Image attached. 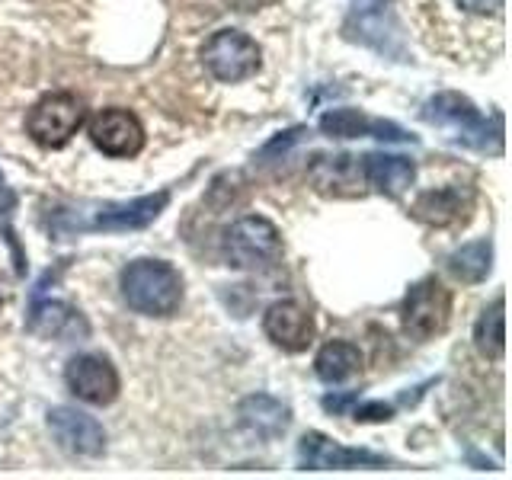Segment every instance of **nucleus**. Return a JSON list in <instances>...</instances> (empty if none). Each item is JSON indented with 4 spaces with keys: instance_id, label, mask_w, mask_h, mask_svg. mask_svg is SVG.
I'll return each instance as SVG.
<instances>
[{
    "instance_id": "f257e3e1",
    "label": "nucleus",
    "mask_w": 512,
    "mask_h": 480,
    "mask_svg": "<svg viewBox=\"0 0 512 480\" xmlns=\"http://www.w3.org/2000/svg\"><path fill=\"white\" fill-rule=\"evenodd\" d=\"M122 298L144 317H173L183 304V276L167 260H135L119 276Z\"/></svg>"
},
{
    "instance_id": "f03ea898",
    "label": "nucleus",
    "mask_w": 512,
    "mask_h": 480,
    "mask_svg": "<svg viewBox=\"0 0 512 480\" xmlns=\"http://www.w3.org/2000/svg\"><path fill=\"white\" fill-rule=\"evenodd\" d=\"M423 122L439 125V128H452L455 138L464 141L468 148L480 154H503V119L500 116H480V109L461 93H436L432 100L423 103Z\"/></svg>"
},
{
    "instance_id": "7ed1b4c3",
    "label": "nucleus",
    "mask_w": 512,
    "mask_h": 480,
    "mask_svg": "<svg viewBox=\"0 0 512 480\" xmlns=\"http://www.w3.org/2000/svg\"><path fill=\"white\" fill-rule=\"evenodd\" d=\"M224 256L234 269L269 272L282 260V234L263 215L237 218L224 234Z\"/></svg>"
},
{
    "instance_id": "20e7f679",
    "label": "nucleus",
    "mask_w": 512,
    "mask_h": 480,
    "mask_svg": "<svg viewBox=\"0 0 512 480\" xmlns=\"http://www.w3.org/2000/svg\"><path fill=\"white\" fill-rule=\"evenodd\" d=\"M343 32H346V39L372 48V52L384 58L407 61L404 36H400L391 0H352Z\"/></svg>"
},
{
    "instance_id": "39448f33",
    "label": "nucleus",
    "mask_w": 512,
    "mask_h": 480,
    "mask_svg": "<svg viewBox=\"0 0 512 480\" xmlns=\"http://www.w3.org/2000/svg\"><path fill=\"white\" fill-rule=\"evenodd\" d=\"M448 320H452V292L436 276L416 282L400 304V324L416 343H426L432 336L445 333Z\"/></svg>"
},
{
    "instance_id": "423d86ee",
    "label": "nucleus",
    "mask_w": 512,
    "mask_h": 480,
    "mask_svg": "<svg viewBox=\"0 0 512 480\" xmlns=\"http://www.w3.org/2000/svg\"><path fill=\"white\" fill-rule=\"evenodd\" d=\"M84 103L74 93H48L29 109L26 116V135L39 144V148L58 151L64 148L84 125Z\"/></svg>"
},
{
    "instance_id": "0eeeda50",
    "label": "nucleus",
    "mask_w": 512,
    "mask_h": 480,
    "mask_svg": "<svg viewBox=\"0 0 512 480\" xmlns=\"http://www.w3.org/2000/svg\"><path fill=\"white\" fill-rule=\"evenodd\" d=\"M202 61L208 74L221 84H240V80L253 77L263 64V52L256 39H250L240 29H221L202 48Z\"/></svg>"
},
{
    "instance_id": "6e6552de",
    "label": "nucleus",
    "mask_w": 512,
    "mask_h": 480,
    "mask_svg": "<svg viewBox=\"0 0 512 480\" xmlns=\"http://www.w3.org/2000/svg\"><path fill=\"white\" fill-rule=\"evenodd\" d=\"M384 458L368 448H346L324 432H304L298 442V468L301 471H346V468H384Z\"/></svg>"
},
{
    "instance_id": "1a4fd4ad",
    "label": "nucleus",
    "mask_w": 512,
    "mask_h": 480,
    "mask_svg": "<svg viewBox=\"0 0 512 480\" xmlns=\"http://www.w3.org/2000/svg\"><path fill=\"white\" fill-rule=\"evenodd\" d=\"M64 384L68 391L93 407H109L112 400L119 397V372L106 356H96V352H84V356H74L64 365Z\"/></svg>"
},
{
    "instance_id": "9d476101",
    "label": "nucleus",
    "mask_w": 512,
    "mask_h": 480,
    "mask_svg": "<svg viewBox=\"0 0 512 480\" xmlns=\"http://www.w3.org/2000/svg\"><path fill=\"white\" fill-rule=\"evenodd\" d=\"M90 141L106 157H135L144 148V125L138 122L135 112L128 109H100L90 119Z\"/></svg>"
},
{
    "instance_id": "9b49d317",
    "label": "nucleus",
    "mask_w": 512,
    "mask_h": 480,
    "mask_svg": "<svg viewBox=\"0 0 512 480\" xmlns=\"http://www.w3.org/2000/svg\"><path fill=\"white\" fill-rule=\"evenodd\" d=\"M471 208H474V189L452 183V186H436L420 192L413 199L410 212L416 221L429 224V228H452V224L471 218Z\"/></svg>"
},
{
    "instance_id": "f8f14e48",
    "label": "nucleus",
    "mask_w": 512,
    "mask_h": 480,
    "mask_svg": "<svg viewBox=\"0 0 512 480\" xmlns=\"http://www.w3.org/2000/svg\"><path fill=\"white\" fill-rule=\"evenodd\" d=\"M48 429L64 452L80 458H96L106 448V432L93 416L80 413L74 407H52L48 410Z\"/></svg>"
},
{
    "instance_id": "ddd939ff",
    "label": "nucleus",
    "mask_w": 512,
    "mask_h": 480,
    "mask_svg": "<svg viewBox=\"0 0 512 480\" xmlns=\"http://www.w3.org/2000/svg\"><path fill=\"white\" fill-rule=\"evenodd\" d=\"M320 132L327 138H378V141H394V144H413L416 138L404 132L397 122L388 119H375L362 109H327L320 116Z\"/></svg>"
},
{
    "instance_id": "4468645a",
    "label": "nucleus",
    "mask_w": 512,
    "mask_h": 480,
    "mask_svg": "<svg viewBox=\"0 0 512 480\" xmlns=\"http://www.w3.org/2000/svg\"><path fill=\"white\" fill-rule=\"evenodd\" d=\"M263 333L276 343L282 352H304L314 340V317L308 308L292 298L269 304L263 314Z\"/></svg>"
},
{
    "instance_id": "2eb2a0df",
    "label": "nucleus",
    "mask_w": 512,
    "mask_h": 480,
    "mask_svg": "<svg viewBox=\"0 0 512 480\" xmlns=\"http://www.w3.org/2000/svg\"><path fill=\"white\" fill-rule=\"evenodd\" d=\"M308 176L317 192L324 196H365V176H362V157L352 154H317L308 167Z\"/></svg>"
},
{
    "instance_id": "dca6fc26",
    "label": "nucleus",
    "mask_w": 512,
    "mask_h": 480,
    "mask_svg": "<svg viewBox=\"0 0 512 480\" xmlns=\"http://www.w3.org/2000/svg\"><path fill=\"white\" fill-rule=\"evenodd\" d=\"M170 202V192L160 189L154 196H141L132 202H112L103 205L100 212L93 215V221L87 228L93 231H138V228H148L151 221L160 218V212L167 208Z\"/></svg>"
},
{
    "instance_id": "f3484780",
    "label": "nucleus",
    "mask_w": 512,
    "mask_h": 480,
    "mask_svg": "<svg viewBox=\"0 0 512 480\" xmlns=\"http://www.w3.org/2000/svg\"><path fill=\"white\" fill-rule=\"evenodd\" d=\"M362 176L365 189L381 192L388 199H400L416 180V164L400 154H365L362 157Z\"/></svg>"
},
{
    "instance_id": "a211bd4d",
    "label": "nucleus",
    "mask_w": 512,
    "mask_h": 480,
    "mask_svg": "<svg viewBox=\"0 0 512 480\" xmlns=\"http://www.w3.org/2000/svg\"><path fill=\"white\" fill-rule=\"evenodd\" d=\"M26 327L36 333V336H45V340H84V336L90 333L84 314H80L77 308H71V304L64 301H39L36 308H32Z\"/></svg>"
},
{
    "instance_id": "6ab92c4d",
    "label": "nucleus",
    "mask_w": 512,
    "mask_h": 480,
    "mask_svg": "<svg viewBox=\"0 0 512 480\" xmlns=\"http://www.w3.org/2000/svg\"><path fill=\"white\" fill-rule=\"evenodd\" d=\"M237 416H240V426H244L247 432H253L256 439H266V442L285 436V429L292 426V410L269 394L244 397L237 407Z\"/></svg>"
},
{
    "instance_id": "aec40b11",
    "label": "nucleus",
    "mask_w": 512,
    "mask_h": 480,
    "mask_svg": "<svg viewBox=\"0 0 512 480\" xmlns=\"http://www.w3.org/2000/svg\"><path fill=\"white\" fill-rule=\"evenodd\" d=\"M359 368H362V352H359V346H352L346 340H333L327 346H320L317 359H314L317 378L327 384L349 381L352 375H359Z\"/></svg>"
},
{
    "instance_id": "412c9836",
    "label": "nucleus",
    "mask_w": 512,
    "mask_h": 480,
    "mask_svg": "<svg viewBox=\"0 0 512 480\" xmlns=\"http://www.w3.org/2000/svg\"><path fill=\"white\" fill-rule=\"evenodd\" d=\"M474 346L484 359L500 362L506 352V298L496 295L474 324Z\"/></svg>"
},
{
    "instance_id": "4be33fe9",
    "label": "nucleus",
    "mask_w": 512,
    "mask_h": 480,
    "mask_svg": "<svg viewBox=\"0 0 512 480\" xmlns=\"http://www.w3.org/2000/svg\"><path fill=\"white\" fill-rule=\"evenodd\" d=\"M493 266V244L490 240H471V244L458 247L455 253H448L445 269L464 285H477L490 276Z\"/></svg>"
},
{
    "instance_id": "5701e85b",
    "label": "nucleus",
    "mask_w": 512,
    "mask_h": 480,
    "mask_svg": "<svg viewBox=\"0 0 512 480\" xmlns=\"http://www.w3.org/2000/svg\"><path fill=\"white\" fill-rule=\"evenodd\" d=\"M349 416L356 423H388L394 416V407L391 404H381V400H359L349 407Z\"/></svg>"
},
{
    "instance_id": "b1692460",
    "label": "nucleus",
    "mask_w": 512,
    "mask_h": 480,
    "mask_svg": "<svg viewBox=\"0 0 512 480\" xmlns=\"http://www.w3.org/2000/svg\"><path fill=\"white\" fill-rule=\"evenodd\" d=\"M506 0H458V7L471 16H500Z\"/></svg>"
},
{
    "instance_id": "393cba45",
    "label": "nucleus",
    "mask_w": 512,
    "mask_h": 480,
    "mask_svg": "<svg viewBox=\"0 0 512 480\" xmlns=\"http://www.w3.org/2000/svg\"><path fill=\"white\" fill-rule=\"evenodd\" d=\"M301 135H304V128H292V132H285L282 138H272L266 148L260 151V160H269L272 154H279V151H288V144H295V141H301Z\"/></svg>"
},
{
    "instance_id": "a878e982",
    "label": "nucleus",
    "mask_w": 512,
    "mask_h": 480,
    "mask_svg": "<svg viewBox=\"0 0 512 480\" xmlns=\"http://www.w3.org/2000/svg\"><path fill=\"white\" fill-rule=\"evenodd\" d=\"M13 208H16V196H13V189L7 186L4 173H0V221H10Z\"/></svg>"
},
{
    "instance_id": "bb28decb",
    "label": "nucleus",
    "mask_w": 512,
    "mask_h": 480,
    "mask_svg": "<svg viewBox=\"0 0 512 480\" xmlns=\"http://www.w3.org/2000/svg\"><path fill=\"white\" fill-rule=\"evenodd\" d=\"M352 404H356V394H330V397H324V410H330V413H346Z\"/></svg>"
},
{
    "instance_id": "cd10ccee",
    "label": "nucleus",
    "mask_w": 512,
    "mask_h": 480,
    "mask_svg": "<svg viewBox=\"0 0 512 480\" xmlns=\"http://www.w3.org/2000/svg\"><path fill=\"white\" fill-rule=\"evenodd\" d=\"M0 308H4V301H0Z\"/></svg>"
}]
</instances>
